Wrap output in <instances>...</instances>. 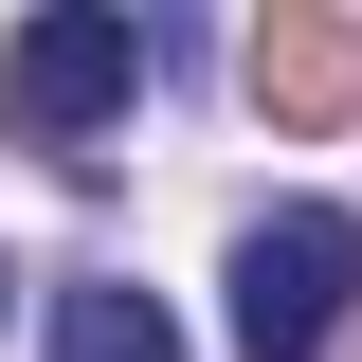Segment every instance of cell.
<instances>
[{
	"mask_svg": "<svg viewBox=\"0 0 362 362\" xmlns=\"http://www.w3.org/2000/svg\"><path fill=\"white\" fill-rule=\"evenodd\" d=\"M344 290H362V218L344 199H272L235 235V362H326Z\"/></svg>",
	"mask_w": 362,
	"mask_h": 362,
	"instance_id": "6da1fadb",
	"label": "cell"
},
{
	"mask_svg": "<svg viewBox=\"0 0 362 362\" xmlns=\"http://www.w3.org/2000/svg\"><path fill=\"white\" fill-rule=\"evenodd\" d=\"M0 90H18V127H54V145H73V127H109V109L145 90V37L109 18V0H54V18H18Z\"/></svg>",
	"mask_w": 362,
	"mask_h": 362,
	"instance_id": "7a4b0ae2",
	"label": "cell"
},
{
	"mask_svg": "<svg viewBox=\"0 0 362 362\" xmlns=\"http://www.w3.org/2000/svg\"><path fill=\"white\" fill-rule=\"evenodd\" d=\"M254 90L290 109V127H326V109L362 90V18H272V37H254Z\"/></svg>",
	"mask_w": 362,
	"mask_h": 362,
	"instance_id": "3957f363",
	"label": "cell"
},
{
	"mask_svg": "<svg viewBox=\"0 0 362 362\" xmlns=\"http://www.w3.org/2000/svg\"><path fill=\"white\" fill-rule=\"evenodd\" d=\"M54 362H181V326L145 308V290H73V308H54Z\"/></svg>",
	"mask_w": 362,
	"mask_h": 362,
	"instance_id": "277c9868",
	"label": "cell"
},
{
	"mask_svg": "<svg viewBox=\"0 0 362 362\" xmlns=\"http://www.w3.org/2000/svg\"><path fill=\"white\" fill-rule=\"evenodd\" d=\"M0 308H18V272H0Z\"/></svg>",
	"mask_w": 362,
	"mask_h": 362,
	"instance_id": "5b68a950",
	"label": "cell"
}]
</instances>
